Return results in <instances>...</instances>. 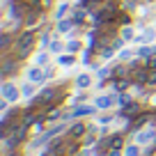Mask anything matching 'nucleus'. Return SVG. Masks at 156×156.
<instances>
[{
	"label": "nucleus",
	"instance_id": "31",
	"mask_svg": "<svg viewBox=\"0 0 156 156\" xmlns=\"http://www.w3.org/2000/svg\"><path fill=\"white\" fill-rule=\"evenodd\" d=\"M106 156H122V151H119V149H110Z\"/></svg>",
	"mask_w": 156,
	"mask_h": 156
},
{
	"label": "nucleus",
	"instance_id": "9",
	"mask_svg": "<svg viewBox=\"0 0 156 156\" xmlns=\"http://www.w3.org/2000/svg\"><path fill=\"white\" fill-rule=\"evenodd\" d=\"M90 85H92V76H90V73H80V76L76 78V87L78 90H87Z\"/></svg>",
	"mask_w": 156,
	"mask_h": 156
},
{
	"label": "nucleus",
	"instance_id": "28",
	"mask_svg": "<svg viewBox=\"0 0 156 156\" xmlns=\"http://www.w3.org/2000/svg\"><path fill=\"white\" fill-rule=\"evenodd\" d=\"M32 131H34V133H41V131H44V124H41V122H34Z\"/></svg>",
	"mask_w": 156,
	"mask_h": 156
},
{
	"label": "nucleus",
	"instance_id": "22",
	"mask_svg": "<svg viewBox=\"0 0 156 156\" xmlns=\"http://www.w3.org/2000/svg\"><path fill=\"white\" fill-rule=\"evenodd\" d=\"M154 37H156V32H154L151 28H147V30H145V34H140V41H151Z\"/></svg>",
	"mask_w": 156,
	"mask_h": 156
},
{
	"label": "nucleus",
	"instance_id": "27",
	"mask_svg": "<svg viewBox=\"0 0 156 156\" xmlns=\"http://www.w3.org/2000/svg\"><path fill=\"white\" fill-rule=\"evenodd\" d=\"M156 83V69H149V78H147V85H154Z\"/></svg>",
	"mask_w": 156,
	"mask_h": 156
},
{
	"label": "nucleus",
	"instance_id": "7",
	"mask_svg": "<svg viewBox=\"0 0 156 156\" xmlns=\"http://www.w3.org/2000/svg\"><path fill=\"white\" fill-rule=\"evenodd\" d=\"M92 112H94V106H76L69 117H85V115H92Z\"/></svg>",
	"mask_w": 156,
	"mask_h": 156
},
{
	"label": "nucleus",
	"instance_id": "5",
	"mask_svg": "<svg viewBox=\"0 0 156 156\" xmlns=\"http://www.w3.org/2000/svg\"><path fill=\"white\" fill-rule=\"evenodd\" d=\"M112 103H115V97H110V94H101V97L94 99V106L101 108V110H108Z\"/></svg>",
	"mask_w": 156,
	"mask_h": 156
},
{
	"label": "nucleus",
	"instance_id": "18",
	"mask_svg": "<svg viewBox=\"0 0 156 156\" xmlns=\"http://www.w3.org/2000/svg\"><path fill=\"white\" fill-rule=\"evenodd\" d=\"M21 92H23V97H34L37 87H34V83L30 80V83H25V85H23V90H21Z\"/></svg>",
	"mask_w": 156,
	"mask_h": 156
},
{
	"label": "nucleus",
	"instance_id": "35",
	"mask_svg": "<svg viewBox=\"0 0 156 156\" xmlns=\"http://www.w3.org/2000/svg\"><path fill=\"white\" fill-rule=\"evenodd\" d=\"M7 156H21V154H19L16 149H9V154H7Z\"/></svg>",
	"mask_w": 156,
	"mask_h": 156
},
{
	"label": "nucleus",
	"instance_id": "15",
	"mask_svg": "<svg viewBox=\"0 0 156 156\" xmlns=\"http://www.w3.org/2000/svg\"><path fill=\"white\" fill-rule=\"evenodd\" d=\"M154 51H156V48H151V46H140V48H138V55H140V58H145V60H149L151 55H154Z\"/></svg>",
	"mask_w": 156,
	"mask_h": 156
},
{
	"label": "nucleus",
	"instance_id": "2",
	"mask_svg": "<svg viewBox=\"0 0 156 156\" xmlns=\"http://www.w3.org/2000/svg\"><path fill=\"white\" fill-rule=\"evenodd\" d=\"M19 60L21 58H7V55H5V60H2V71H0V76L5 78V80L19 69Z\"/></svg>",
	"mask_w": 156,
	"mask_h": 156
},
{
	"label": "nucleus",
	"instance_id": "13",
	"mask_svg": "<svg viewBox=\"0 0 156 156\" xmlns=\"http://www.w3.org/2000/svg\"><path fill=\"white\" fill-rule=\"evenodd\" d=\"M73 25H76V23H73V19H69V21L62 19V21L58 23V32H67V30H71Z\"/></svg>",
	"mask_w": 156,
	"mask_h": 156
},
{
	"label": "nucleus",
	"instance_id": "17",
	"mask_svg": "<svg viewBox=\"0 0 156 156\" xmlns=\"http://www.w3.org/2000/svg\"><path fill=\"white\" fill-rule=\"evenodd\" d=\"M85 14H87V12H85V9H73V14H71V19H73V23H83V21H85Z\"/></svg>",
	"mask_w": 156,
	"mask_h": 156
},
{
	"label": "nucleus",
	"instance_id": "25",
	"mask_svg": "<svg viewBox=\"0 0 156 156\" xmlns=\"http://www.w3.org/2000/svg\"><path fill=\"white\" fill-rule=\"evenodd\" d=\"M117 103H119V106H122V108H124V106H129V103H131V97L122 92V94H119V99H117Z\"/></svg>",
	"mask_w": 156,
	"mask_h": 156
},
{
	"label": "nucleus",
	"instance_id": "33",
	"mask_svg": "<svg viewBox=\"0 0 156 156\" xmlns=\"http://www.w3.org/2000/svg\"><path fill=\"white\" fill-rule=\"evenodd\" d=\"M41 44H44V46L48 44V32H44V34H41Z\"/></svg>",
	"mask_w": 156,
	"mask_h": 156
},
{
	"label": "nucleus",
	"instance_id": "30",
	"mask_svg": "<svg viewBox=\"0 0 156 156\" xmlns=\"http://www.w3.org/2000/svg\"><path fill=\"white\" fill-rule=\"evenodd\" d=\"M147 67H149V69H156V55H151V58L147 60Z\"/></svg>",
	"mask_w": 156,
	"mask_h": 156
},
{
	"label": "nucleus",
	"instance_id": "24",
	"mask_svg": "<svg viewBox=\"0 0 156 156\" xmlns=\"http://www.w3.org/2000/svg\"><path fill=\"white\" fill-rule=\"evenodd\" d=\"M58 62L62 64V67H69V64H73V55H71V53H69V55H62Z\"/></svg>",
	"mask_w": 156,
	"mask_h": 156
},
{
	"label": "nucleus",
	"instance_id": "23",
	"mask_svg": "<svg viewBox=\"0 0 156 156\" xmlns=\"http://www.w3.org/2000/svg\"><path fill=\"white\" fill-rule=\"evenodd\" d=\"M48 48L53 51V53H62V51H64V46L60 44V41H55V39H53V41H51V44H48Z\"/></svg>",
	"mask_w": 156,
	"mask_h": 156
},
{
	"label": "nucleus",
	"instance_id": "29",
	"mask_svg": "<svg viewBox=\"0 0 156 156\" xmlns=\"http://www.w3.org/2000/svg\"><path fill=\"white\" fill-rule=\"evenodd\" d=\"M34 62H37V64H46V53H39Z\"/></svg>",
	"mask_w": 156,
	"mask_h": 156
},
{
	"label": "nucleus",
	"instance_id": "1",
	"mask_svg": "<svg viewBox=\"0 0 156 156\" xmlns=\"http://www.w3.org/2000/svg\"><path fill=\"white\" fill-rule=\"evenodd\" d=\"M34 32L32 30H25V32H21L19 37H16V41H14V51H16V58H28L30 55V51H32V46H34Z\"/></svg>",
	"mask_w": 156,
	"mask_h": 156
},
{
	"label": "nucleus",
	"instance_id": "8",
	"mask_svg": "<svg viewBox=\"0 0 156 156\" xmlns=\"http://www.w3.org/2000/svg\"><path fill=\"white\" fill-rule=\"evenodd\" d=\"M28 78L32 80V83H41V80L46 78V71H41L39 67H32V69L28 71Z\"/></svg>",
	"mask_w": 156,
	"mask_h": 156
},
{
	"label": "nucleus",
	"instance_id": "4",
	"mask_svg": "<svg viewBox=\"0 0 156 156\" xmlns=\"http://www.w3.org/2000/svg\"><path fill=\"white\" fill-rule=\"evenodd\" d=\"M2 99H7V101H19V90H16L14 83L2 85Z\"/></svg>",
	"mask_w": 156,
	"mask_h": 156
},
{
	"label": "nucleus",
	"instance_id": "14",
	"mask_svg": "<svg viewBox=\"0 0 156 156\" xmlns=\"http://www.w3.org/2000/svg\"><path fill=\"white\" fill-rule=\"evenodd\" d=\"M122 147H124V138L119 136V133L110 138V149H122Z\"/></svg>",
	"mask_w": 156,
	"mask_h": 156
},
{
	"label": "nucleus",
	"instance_id": "32",
	"mask_svg": "<svg viewBox=\"0 0 156 156\" xmlns=\"http://www.w3.org/2000/svg\"><path fill=\"white\" fill-rule=\"evenodd\" d=\"M90 51H92V48H90ZM90 51H85V53H83V62H85V64L90 62Z\"/></svg>",
	"mask_w": 156,
	"mask_h": 156
},
{
	"label": "nucleus",
	"instance_id": "20",
	"mask_svg": "<svg viewBox=\"0 0 156 156\" xmlns=\"http://www.w3.org/2000/svg\"><path fill=\"white\" fill-rule=\"evenodd\" d=\"M64 51H67V53H76V51H80V41H76V39H73V41H69L67 46H64Z\"/></svg>",
	"mask_w": 156,
	"mask_h": 156
},
{
	"label": "nucleus",
	"instance_id": "6",
	"mask_svg": "<svg viewBox=\"0 0 156 156\" xmlns=\"http://www.w3.org/2000/svg\"><path fill=\"white\" fill-rule=\"evenodd\" d=\"M138 115H140V106H138L136 101H131L129 106L122 108V117H129V122H131L133 117H138Z\"/></svg>",
	"mask_w": 156,
	"mask_h": 156
},
{
	"label": "nucleus",
	"instance_id": "16",
	"mask_svg": "<svg viewBox=\"0 0 156 156\" xmlns=\"http://www.w3.org/2000/svg\"><path fill=\"white\" fill-rule=\"evenodd\" d=\"M124 156H140V145H126V149H124Z\"/></svg>",
	"mask_w": 156,
	"mask_h": 156
},
{
	"label": "nucleus",
	"instance_id": "10",
	"mask_svg": "<svg viewBox=\"0 0 156 156\" xmlns=\"http://www.w3.org/2000/svg\"><path fill=\"white\" fill-rule=\"evenodd\" d=\"M85 133H87V126H85V124H80V122L73 124V126L69 129V136H71V138H83Z\"/></svg>",
	"mask_w": 156,
	"mask_h": 156
},
{
	"label": "nucleus",
	"instance_id": "12",
	"mask_svg": "<svg viewBox=\"0 0 156 156\" xmlns=\"http://www.w3.org/2000/svg\"><path fill=\"white\" fill-rule=\"evenodd\" d=\"M126 87H129V78H115L112 80V90L115 92H124Z\"/></svg>",
	"mask_w": 156,
	"mask_h": 156
},
{
	"label": "nucleus",
	"instance_id": "34",
	"mask_svg": "<svg viewBox=\"0 0 156 156\" xmlns=\"http://www.w3.org/2000/svg\"><path fill=\"white\" fill-rule=\"evenodd\" d=\"M25 2H28L30 7H37V2H39V0H25Z\"/></svg>",
	"mask_w": 156,
	"mask_h": 156
},
{
	"label": "nucleus",
	"instance_id": "3",
	"mask_svg": "<svg viewBox=\"0 0 156 156\" xmlns=\"http://www.w3.org/2000/svg\"><path fill=\"white\" fill-rule=\"evenodd\" d=\"M156 140V129H142V131L136 133V142L138 145H147V142H154Z\"/></svg>",
	"mask_w": 156,
	"mask_h": 156
},
{
	"label": "nucleus",
	"instance_id": "19",
	"mask_svg": "<svg viewBox=\"0 0 156 156\" xmlns=\"http://www.w3.org/2000/svg\"><path fill=\"white\" fill-rule=\"evenodd\" d=\"M9 41H12V37H9V32H2V37H0V48L7 53V48H9Z\"/></svg>",
	"mask_w": 156,
	"mask_h": 156
},
{
	"label": "nucleus",
	"instance_id": "11",
	"mask_svg": "<svg viewBox=\"0 0 156 156\" xmlns=\"http://www.w3.org/2000/svg\"><path fill=\"white\" fill-rule=\"evenodd\" d=\"M39 14H41V12H39V7H32V9H28V16H25V25H34L39 21Z\"/></svg>",
	"mask_w": 156,
	"mask_h": 156
},
{
	"label": "nucleus",
	"instance_id": "21",
	"mask_svg": "<svg viewBox=\"0 0 156 156\" xmlns=\"http://www.w3.org/2000/svg\"><path fill=\"white\" fill-rule=\"evenodd\" d=\"M67 9H69V5H67V2H62V5L58 7V12H55V19L62 21V19H64V14H67Z\"/></svg>",
	"mask_w": 156,
	"mask_h": 156
},
{
	"label": "nucleus",
	"instance_id": "36",
	"mask_svg": "<svg viewBox=\"0 0 156 156\" xmlns=\"http://www.w3.org/2000/svg\"><path fill=\"white\" fill-rule=\"evenodd\" d=\"M154 147H156V140H154Z\"/></svg>",
	"mask_w": 156,
	"mask_h": 156
},
{
	"label": "nucleus",
	"instance_id": "26",
	"mask_svg": "<svg viewBox=\"0 0 156 156\" xmlns=\"http://www.w3.org/2000/svg\"><path fill=\"white\" fill-rule=\"evenodd\" d=\"M122 39H124V41H131V39H133V30L131 28H124L122 30Z\"/></svg>",
	"mask_w": 156,
	"mask_h": 156
}]
</instances>
